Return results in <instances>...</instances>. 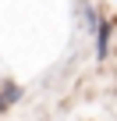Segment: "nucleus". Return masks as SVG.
<instances>
[{
    "label": "nucleus",
    "mask_w": 117,
    "mask_h": 121,
    "mask_svg": "<svg viewBox=\"0 0 117 121\" xmlns=\"http://www.w3.org/2000/svg\"><path fill=\"white\" fill-rule=\"evenodd\" d=\"M106 39H110V25H99V57H106Z\"/></svg>",
    "instance_id": "1"
},
{
    "label": "nucleus",
    "mask_w": 117,
    "mask_h": 121,
    "mask_svg": "<svg viewBox=\"0 0 117 121\" xmlns=\"http://www.w3.org/2000/svg\"><path fill=\"white\" fill-rule=\"evenodd\" d=\"M4 103H7V100H4V96H0V107H4Z\"/></svg>",
    "instance_id": "2"
}]
</instances>
